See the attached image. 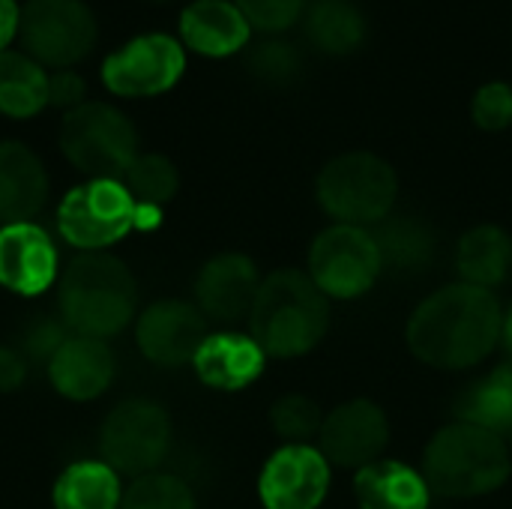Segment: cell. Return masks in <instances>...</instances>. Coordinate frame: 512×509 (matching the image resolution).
<instances>
[{"label":"cell","instance_id":"cell-1","mask_svg":"<svg viewBox=\"0 0 512 509\" xmlns=\"http://www.w3.org/2000/svg\"><path fill=\"white\" fill-rule=\"evenodd\" d=\"M504 312L492 291L447 285L426 297L408 321V345L417 360L435 369H471L501 342Z\"/></svg>","mask_w":512,"mask_h":509},{"label":"cell","instance_id":"cell-2","mask_svg":"<svg viewBox=\"0 0 512 509\" xmlns=\"http://www.w3.org/2000/svg\"><path fill=\"white\" fill-rule=\"evenodd\" d=\"M57 312L69 333L108 342L138 318L132 270L108 252L78 255L57 279Z\"/></svg>","mask_w":512,"mask_h":509},{"label":"cell","instance_id":"cell-3","mask_svg":"<svg viewBox=\"0 0 512 509\" xmlns=\"http://www.w3.org/2000/svg\"><path fill=\"white\" fill-rule=\"evenodd\" d=\"M252 339L267 357L291 360L321 345L330 327V300L300 270L270 273L249 315Z\"/></svg>","mask_w":512,"mask_h":509},{"label":"cell","instance_id":"cell-4","mask_svg":"<svg viewBox=\"0 0 512 509\" xmlns=\"http://www.w3.org/2000/svg\"><path fill=\"white\" fill-rule=\"evenodd\" d=\"M512 459L504 435L474 423L444 426L423 453V477L444 498H480L507 483Z\"/></svg>","mask_w":512,"mask_h":509},{"label":"cell","instance_id":"cell-5","mask_svg":"<svg viewBox=\"0 0 512 509\" xmlns=\"http://www.w3.org/2000/svg\"><path fill=\"white\" fill-rule=\"evenodd\" d=\"M60 150L90 180H123L138 156L132 120L108 102H84L63 114Z\"/></svg>","mask_w":512,"mask_h":509},{"label":"cell","instance_id":"cell-6","mask_svg":"<svg viewBox=\"0 0 512 509\" xmlns=\"http://www.w3.org/2000/svg\"><path fill=\"white\" fill-rule=\"evenodd\" d=\"M396 171L375 153L354 150L330 159L318 174V201L339 225H378L396 204Z\"/></svg>","mask_w":512,"mask_h":509},{"label":"cell","instance_id":"cell-7","mask_svg":"<svg viewBox=\"0 0 512 509\" xmlns=\"http://www.w3.org/2000/svg\"><path fill=\"white\" fill-rule=\"evenodd\" d=\"M138 219L141 207L123 180H87L69 189L57 207V231L81 255L108 252L138 228Z\"/></svg>","mask_w":512,"mask_h":509},{"label":"cell","instance_id":"cell-8","mask_svg":"<svg viewBox=\"0 0 512 509\" xmlns=\"http://www.w3.org/2000/svg\"><path fill=\"white\" fill-rule=\"evenodd\" d=\"M171 450V417L153 399H123L99 429V453L117 474L144 477L159 471Z\"/></svg>","mask_w":512,"mask_h":509},{"label":"cell","instance_id":"cell-9","mask_svg":"<svg viewBox=\"0 0 512 509\" xmlns=\"http://www.w3.org/2000/svg\"><path fill=\"white\" fill-rule=\"evenodd\" d=\"M18 33L39 66L72 69L96 45V18L81 0H27Z\"/></svg>","mask_w":512,"mask_h":509},{"label":"cell","instance_id":"cell-10","mask_svg":"<svg viewBox=\"0 0 512 509\" xmlns=\"http://www.w3.org/2000/svg\"><path fill=\"white\" fill-rule=\"evenodd\" d=\"M381 270L375 237L357 225H333L321 231L309 249V279L327 300H354L366 294Z\"/></svg>","mask_w":512,"mask_h":509},{"label":"cell","instance_id":"cell-11","mask_svg":"<svg viewBox=\"0 0 512 509\" xmlns=\"http://www.w3.org/2000/svg\"><path fill=\"white\" fill-rule=\"evenodd\" d=\"M186 69V51L165 33L129 39L102 63V84L123 99H147L168 93Z\"/></svg>","mask_w":512,"mask_h":509},{"label":"cell","instance_id":"cell-12","mask_svg":"<svg viewBox=\"0 0 512 509\" xmlns=\"http://www.w3.org/2000/svg\"><path fill=\"white\" fill-rule=\"evenodd\" d=\"M207 339V318L195 303L156 300L135 318L138 351L162 369H180L195 360Z\"/></svg>","mask_w":512,"mask_h":509},{"label":"cell","instance_id":"cell-13","mask_svg":"<svg viewBox=\"0 0 512 509\" xmlns=\"http://www.w3.org/2000/svg\"><path fill=\"white\" fill-rule=\"evenodd\" d=\"M330 492V462L309 444H285L258 477V495L267 509H318Z\"/></svg>","mask_w":512,"mask_h":509},{"label":"cell","instance_id":"cell-14","mask_svg":"<svg viewBox=\"0 0 512 509\" xmlns=\"http://www.w3.org/2000/svg\"><path fill=\"white\" fill-rule=\"evenodd\" d=\"M318 438L321 453L330 465L345 471H363L381 462V453L390 444V423L375 402L354 399L324 417Z\"/></svg>","mask_w":512,"mask_h":509},{"label":"cell","instance_id":"cell-15","mask_svg":"<svg viewBox=\"0 0 512 509\" xmlns=\"http://www.w3.org/2000/svg\"><path fill=\"white\" fill-rule=\"evenodd\" d=\"M57 279L60 252L42 225H0V288L15 297H42Z\"/></svg>","mask_w":512,"mask_h":509},{"label":"cell","instance_id":"cell-16","mask_svg":"<svg viewBox=\"0 0 512 509\" xmlns=\"http://www.w3.org/2000/svg\"><path fill=\"white\" fill-rule=\"evenodd\" d=\"M261 282L264 279L258 276V267L249 255L222 252L201 267L195 279V306L204 312V318L237 324L252 315Z\"/></svg>","mask_w":512,"mask_h":509},{"label":"cell","instance_id":"cell-17","mask_svg":"<svg viewBox=\"0 0 512 509\" xmlns=\"http://www.w3.org/2000/svg\"><path fill=\"white\" fill-rule=\"evenodd\" d=\"M45 369L57 396L69 402H93L111 387L117 375V360L108 342L72 333Z\"/></svg>","mask_w":512,"mask_h":509},{"label":"cell","instance_id":"cell-18","mask_svg":"<svg viewBox=\"0 0 512 509\" xmlns=\"http://www.w3.org/2000/svg\"><path fill=\"white\" fill-rule=\"evenodd\" d=\"M264 360L267 354L246 333H207L192 366L210 390L237 393L261 378Z\"/></svg>","mask_w":512,"mask_h":509},{"label":"cell","instance_id":"cell-19","mask_svg":"<svg viewBox=\"0 0 512 509\" xmlns=\"http://www.w3.org/2000/svg\"><path fill=\"white\" fill-rule=\"evenodd\" d=\"M48 201V171L21 141H0V225L33 222Z\"/></svg>","mask_w":512,"mask_h":509},{"label":"cell","instance_id":"cell-20","mask_svg":"<svg viewBox=\"0 0 512 509\" xmlns=\"http://www.w3.org/2000/svg\"><path fill=\"white\" fill-rule=\"evenodd\" d=\"M180 39L198 54L228 57L249 42V21L228 0H195L180 18Z\"/></svg>","mask_w":512,"mask_h":509},{"label":"cell","instance_id":"cell-21","mask_svg":"<svg viewBox=\"0 0 512 509\" xmlns=\"http://www.w3.org/2000/svg\"><path fill=\"white\" fill-rule=\"evenodd\" d=\"M429 483L405 462L381 459L363 471H357L354 495L360 509H426L429 507Z\"/></svg>","mask_w":512,"mask_h":509},{"label":"cell","instance_id":"cell-22","mask_svg":"<svg viewBox=\"0 0 512 509\" xmlns=\"http://www.w3.org/2000/svg\"><path fill=\"white\" fill-rule=\"evenodd\" d=\"M54 509H120V474L102 459H81L60 471L51 486Z\"/></svg>","mask_w":512,"mask_h":509},{"label":"cell","instance_id":"cell-23","mask_svg":"<svg viewBox=\"0 0 512 509\" xmlns=\"http://www.w3.org/2000/svg\"><path fill=\"white\" fill-rule=\"evenodd\" d=\"M512 270V237L498 225H480L459 243V273L465 285L498 288Z\"/></svg>","mask_w":512,"mask_h":509},{"label":"cell","instance_id":"cell-24","mask_svg":"<svg viewBox=\"0 0 512 509\" xmlns=\"http://www.w3.org/2000/svg\"><path fill=\"white\" fill-rule=\"evenodd\" d=\"M48 72L24 51L0 54V114L12 120L36 117L48 105Z\"/></svg>","mask_w":512,"mask_h":509},{"label":"cell","instance_id":"cell-25","mask_svg":"<svg viewBox=\"0 0 512 509\" xmlns=\"http://www.w3.org/2000/svg\"><path fill=\"white\" fill-rule=\"evenodd\" d=\"M375 246L381 267L396 273H420L435 258V237L429 225L414 216H387L375 228Z\"/></svg>","mask_w":512,"mask_h":509},{"label":"cell","instance_id":"cell-26","mask_svg":"<svg viewBox=\"0 0 512 509\" xmlns=\"http://www.w3.org/2000/svg\"><path fill=\"white\" fill-rule=\"evenodd\" d=\"M459 420L498 435L512 429V360L492 369L489 378H483L462 396Z\"/></svg>","mask_w":512,"mask_h":509},{"label":"cell","instance_id":"cell-27","mask_svg":"<svg viewBox=\"0 0 512 509\" xmlns=\"http://www.w3.org/2000/svg\"><path fill=\"white\" fill-rule=\"evenodd\" d=\"M306 30L318 48L330 54H348L363 42L366 21L351 0H318L309 12Z\"/></svg>","mask_w":512,"mask_h":509},{"label":"cell","instance_id":"cell-28","mask_svg":"<svg viewBox=\"0 0 512 509\" xmlns=\"http://www.w3.org/2000/svg\"><path fill=\"white\" fill-rule=\"evenodd\" d=\"M123 186L132 192V198L141 207H156L162 210V204H168L177 195L180 186V174L174 168V162L162 153H138L135 162L129 165V171L123 174Z\"/></svg>","mask_w":512,"mask_h":509},{"label":"cell","instance_id":"cell-29","mask_svg":"<svg viewBox=\"0 0 512 509\" xmlns=\"http://www.w3.org/2000/svg\"><path fill=\"white\" fill-rule=\"evenodd\" d=\"M120 509H198L192 489L174 474H144L123 489Z\"/></svg>","mask_w":512,"mask_h":509},{"label":"cell","instance_id":"cell-30","mask_svg":"<svg viewBox=\"0 0 512 509\" xmlns=\"http://www.w3.org/2000/svg\"><path fill=\"white\" fill-rule=\"evenodd\" d=\"M270 423L279 432V438H285L288 444H306L309 438L321 435L324 414L318 402L294 393V396H282L270 408Z\"/></svg>","mask_w":512,"mask_h":509},{"label":"cell","instance_id":"cell-31","mask_svg":"<svg viewBox=\"0 0 512 509\" xmlns=\"http://www.w3.org/2000/svg\"><path fill=\"white\" fill-rule=\"evenodd\" d=\"M72 333H69V327L63 324V318L57 315V318H39V321H33V324H27L24 327V339H21V354L27 357V360H36V363H45L48 366V360L57 354V348L69 339Z\"/></svg>","mask_w":512,"mask_h":509},{"label":"cell","instance_id":"cell-32","mask_svg":"<svg viewBox=\"0 0 512 509\" xmlns=\"http://www.w3.org/2000/svg\"><path fill=\"white\" fill-rule=\"evenodd\" d=\"M474 120L480 129L501 132L512 123V87L504 81H492L480 87L474 96Z\"/></svg>","mask_w":512,"mask_h":509},{"label":"cell","instance_id":"cell-33","mask_svg":"<svg viewBox=\"0 0 512 509\" xmlns=\"http://www.w3.org/2000/svg\"><path fill=\"white\" fill-rule=\"evenodd\" d=\"M249 63H252V72L258 78H264L267 84H288L300 69V57L285 42H267V45L255 48Z\"/></svg>","mask_w":512,"mask_h":509},{"label":"cell","instance_id":"cell-34","mask_svg":"<svg viewBox=\"0 0 512 509\" xmlns=\"http://www.w3.org/2000/svg\"><path fill=\"white\" fill-rule=\"evenodd\" d=\"M306 0H237V9L246 15L249 27L258 30H285L297 21Z\"/></svg>","mask_w":512,"mask_h":509},{"label":"cell","instance_id":"cell-35","mask_svg":"<svg viewBox=\"0 0 512 509\" xmlns=\"http://www.w3.org/2000/svg\"><path fill=\"white\" fill-rule=\"evenodd\" d=\"M48 105H57L63 111H72L84 105V81L72 69H57L48 78Z\"/></svg>","mask_w":512,"mask_h":509},{"label":"cell","instance_id":"cell-36","mask_svg":"<svg viewBox=\"0 0 512 509\" xmlns=\"http://www.w3.org/2000/svg\"><path fill=\"white\" fill-rule=\"evenodd\" d=\"M27 366L30 360L21 354V348L0 345V393H15L27 381Z\"/></svg>","mask_w":512,"mask_h":509},{"label":"cell","instance_id":"cell-37","mask_svg":"<svg viewBox=\"0 0 512 509\" xmlns=\"http://www.w3.org/2000/svg\"><path fill=\"white\" fill-rule=\"evenodd\" d=\"M21 30V6L15 0H0V54L9 51Z\"/></svg>","mask_w":512,"mask_h":509},{"label":"cell","instance_id":"cell-38","mask_svg":"<svg viewBox=\"0 0 512 509\" xmlns=\"http://www.w3.org/2000/svg\"><path fill=\"white\" fill-rule=\"evenodd\" d=\"M501 342H504V348H507V354H510L512 360V309L504 315V330H501Z\"/></svg>","mask_w":512,"mask_h":509}]
</instances>
